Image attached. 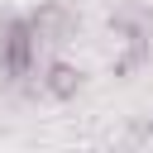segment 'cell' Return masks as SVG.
Listing matches in <instances>:
<instances>
[{
  "mask_svg": "<svg viewBox=\"0 0 153 153\" xmlns=\"http://www.w3.org/2000/svg\"><path fill=\"white\" fill-rule=\"evenodd\" d=\"M38 33H33V24H29V14H0V76L5 81H29V76H38Z\"/></svg>",
  "mask_w": 153,
  "mask_h": 153,
  "instance_id": "obj_1",
  "label": "cell"
},
{
  "mask_svg": "<svg viewBox=\"0 0 153 153\" xmlns=\"http://www.w3.org/2000/svg\"><path fill=\"white\" fill-rule=\"evenodd\" d=\"M33 91L48 96V100H72V96L81 91V67H72V62H62V57H48V62L38 67Z\"/></svg>",
  "mask_w": 153,
  "mask_h": 153,
  "instance_id": "obj_2",
  "label": "cell"
},
{
  "mask_svg": "<svg viewBox=\"0 0 153 153\" xmlns=\"http://www.w3.org/2000/svg\"><path fill=\"white\" fill-rule=\"evenodd\" d=\"M29 24H33V33H38V43H62L67 33H72V10L62 5V0H38L33 10H29Z\"/></svg>",
  "mask_w": 153,
  "mask_h": 153,
  "instance_id": "obj_3",
  "label": "cell"
},
{
  "mask_svg": "<svg viewBox=\"0 0 153 153\" xmlns=\"http://www.w3.org/2000/svg\"><path fill=\"white\" fill-rule=\"evenodd\" d=\"M148 57H153V43H124V48L115 53L110 72H115V76H129V72H139V67H143Z\"/></svg>",
  "mask_w": 153,
  "mask_h": 153,
  "instance_id": "obj_4",
  "label": "cell"
},
{
  "mask_svg": "<svg viewBox=\"0 0 153 153\" xmlns=\"http://www.w3.org/2000/svg\"><path fill=\"white\" fill-rule=\"evenodd\" d=\"M148 134H153V120H148Z\"/></svg>",
  "mask_w": 153,
  "mask_h": 153,
  "instance_id": "obj_5",
  "label": "cell"
}]
</instances>
